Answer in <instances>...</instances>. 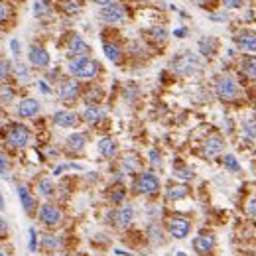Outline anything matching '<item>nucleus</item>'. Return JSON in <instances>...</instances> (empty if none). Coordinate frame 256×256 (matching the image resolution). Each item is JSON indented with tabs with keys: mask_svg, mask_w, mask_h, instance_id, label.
Listing matches in <instances>:
<instances>
[{
	"mask_svg": "<svg viewBox=\"0 0 256 256\" xmlns=\"http://www.w3.org/2000/svg\"><path fill=\"white\" fill-rule=\"evenodd\" d=\"M67 71L77 79H95L99 75V63L87 55L71 57L67 63Z\"/></svg>",
	"mask_w": 256,
	"mask_h": 256,
	"instance_id": "nucleus-1",
	"label": "nucleus"
},
{
	"mask_svg": "<svg viewBox=\"0 0 256 256\" xmlns=\"http://www.w3.org/2000/svg\"><path fill=\"white\" fill-rule=\"evenodd\" d=\"M199 67H201V57L193 51H181L179 55H175L171 59V69L177 75H183V77H189V75L197 73Z\"/></svg>",
	"mask_w": 256,
	"mask_h": 256,
	"instance_id": "nucleus-2",
	"label": "nucleus"
},
{
	"mask_svg": "<svg viewBox=\"0 0 256 256\" xmlns=\"http://www.w3.org/2000/svg\"><path fill=\"white\" fill-rule=\"evenodd\" d=\"M217 95L223 101H237L241 95V87L237 83V79L233 77H221L217 83Z\"/></svg>",
	"mask_w": 256,
	"mask_h": 256,
	"instance_id": "nucleus-3",
	"label": "nucleus"
},
{
	"mask_svg": "<svg viewBox=\"0 0 256 256\" xmlns=\"http://www.w3.org/2000/svg\"><path fill=\"white\" fill-rule=\"evenodd\" d=\"M6 142L14 148H24L30 142V130L24 124H12L6 132Z\"/></svg>",
	"mask_w": 256,
	"mask_h": 256,
	"instance_id": "nucleus-4",
	"label": "nucleus"
},
{
	"mask_svg": "<svg viewBox=\"0 0 256 256\" xmlns=\"http://www.w3.org/2000/svg\"><path fill=\"white\" fill-rule=\"evenodd\" d=\"M101 20L106 24H120L126 20V8L120 2H112L108 6H102L101 10Z\"/></svg>",
	"mask_w": 256,
	"mask_h": 256,
	"instance_id": "nucleus-5",
	"label": "nucleus"
},
{
	"mask_svg": "<svg viewBox=\"0 0 256 256\" xmlns=\"http://www.w3.org/2000/svg\"><path fill=\"white\" fill-rule=\"evenodd\" d=\"M136 191L144 195H154L160 191V179L154 175L152 171H144L136 179Z\"/></svg>",
	"mask_w": 256,
	"mask_h": 256,
	"instance_id": "nucleus-6",
	"label": "nucleus"
},
{
	"mask_svg": "<svg viewBox=\"0 0 256 256\" xmlns=\"http://www.w3.org/2000/svg\"><path fill=\"white\" fill-rule=\"evenodd\" d=\"M28 59L36 69H48L51 63L50 51L46 50L44 46H32L28 50Z\"/></svg>",
	"mask_w": 256,
	"mask_h": 256,
	"instance_id": "nucleus-7",
	"label": "nucleus"
},
{
	"mask_svg": "<svg viewBox=\"0 0 256 256\" xmlns=\"http://www.w3.org/2000/svg\"><path fill=\"white\" fill-rule=\"evenodd\" d=\"M168 231L173 239H185L191 231V223L185 217H171L168 221Z\"/></svg>",
	"mask_w": 256,
	"mask_h": 256,
	"instance_id": "nucleus-8",
	"label": "nucleus"
},
{
	"mask_svg": "<svg viewBox=\"0 0 256 256\" xmlns=\"http://www.w3.org/2000/svg\"><path fill=\"white\" fill-rule=\"evenodd\" d=\"M235 44H237L239 50L249 51V53H256V34L251 32V30H241L235 36Z\"/></svg>",
	"mask_w": 256,
	"mask_h": 256,
	"instance_id": "nucleus-9",
	"label": "nucleus"
},
{
	"mask_svg": "<svg viewBox=\"0 0 256 256\" xmlns=\"http://www.w3.org/2000/svg\"><path fill=\"white\" fill-rule=\"evenodd\" d=\"M61 211L55 207V205L51 203H44L40 207V219L48 225V227H55V225H59L61 223Z\"/></svg>",
	"mask_w": 256,
	"mask_h": 256,
	"instance_id": "nucleus-10",
	"label": "nucleus"
},
{
	"mask_svg": "<svg viewBox=\"0 0 256 256\" xmlns=\"http://www.w3.org/2000/svg\"><path fill=\"white\" fill-rule=\"evenodd\" d=\"M67 53L69 57H81V55H87L89 53V44L79 36V34H73L69 44H67Z\"/></svg>",
	"mask_w": 256,
	"mask_h": 256,
	"instance_id": "nucleus-11",
	"label": "nucleus"
},
{
	"mask_svg": "<svg viewBox=\"0 0 256 256\" xmlns=\"http://www.w3.org/2000/svg\"><path fill=\"white\" fill-rule=\"evenodd\" d=\"M53 122L59 126V128H75L77 126V114L71 112V110H55L53 112Z\"/></svg>",
	"mask_w": 256,
	"mask_h": 256,
	"instance_id": "nucleus-12",
	"label": "nucleus"
},
{
	"mask_svg": "<svg viewBox=\"0 0 256 256\" xmlns=\"http://www.w3.org/2000/svg\"><path fill=\"white\" fill-rule=\"evenodd\" d=\"M223 148H225L223 138L217 136V134H213L211 138H207V142L203 144V156L207 160H213V158H217L219 154L223 152Z\"/></svg>",
	"mask_w": 256,
	"mask_h": 256,
	"instance_id": "nucleus-13",
	"label": "nucleus"
},
{
	"mask_svg": "<svg viewBox=\"0 0 256 256\" xmlns=\"http://www.w3.org/2000/svg\"><path fill=\"white\" fill-rule=\"evenodd\" d=\"M79 97V83L75 79H65L59 87V99L61 101H75Z\"/></svg>",
	"mask_w": 256,
	"mask_h": 256,
	"instance_id": "nucleus-14",
	"label": "nucleus"
},
{
	"mask_svg": "<svg viewBox=\"0 0 256 256\" xmlns=\"http://www.w3.org/2000/svg\"><path fill=\"white\" fill-rule=\"evenodd\" d=\"M40 112V102L36 99H22L18 102V116L20 118H34Z\"/></svg>",
	"mask_w": 256,
	"mask_h": 256,
	"instance_id": "nucleus-15",
	"label": "nucleus"
},
{
	"mask_svg": "<svg viewBox=\"0 0 256 256\" xmlns=\"http://www.w3.org/2000/svg\"><path fill=\"white\" fill-rule=\"evenodd\" d=\"M132 217H134V209L124 205L120 209H116L114 213H110V219H114V225L116 227H128L132 223Z\"/></svg>",
	"mask_w": 256,
	"mask_h": 256,
	"instance_id": "nucleus-16",
	"label": "nucleus"
},
{
	"mask_svg": "<svg viewBox=\"0 0 256 256\" xmlns=\"http://www.w3.org/2000/svg\"><path fill=\"white\" fill-rule=\"evenodd\" d=\"M213 247H215V237H211V235H199L193 239V249L197 255H209L213 251Z\"/></svg>",
	"mask_w": 256,
	"mask_h": 256,
	"instance_id": "nucleus-17",
	"label": "nucleus"
},
{
	"mask_svg": "<svg viewBox=\"0 0 256 256\" xmlns=\"http://www.w3.org/2000/svg\"><path fill=\"white\" fill-rule=\"evenodd\" d=\"M102 51L106 55L108 61H112L114 65H118L122 61V48L114 42H102Z\"/></svg>",
	"mask_w": 256,
	"mask_h": 256,
	"instance_id": "nucleus-18",
	"label": "nucleus"
},
{
	"mask_svg": "<svg viewBox=\"0 0 256 256\" xmlns=\"http://www.w3.org/2000/svg\"><path fill=\"white\" fill-rule=\"evenodd\" d=\"M85 146H87V136L81 134V132H75V134H71V136L67 138V150H69V152L79 154L85 150Z\"/></svg>",
	"mask_w": 256,
	"mask_h": 256,
	"instance_id": "nucleus-19",
	"label": "nucleus"
},
{
	"mask_svg": "<svg viewBox=\"0 0 256 256\" xmlns=\"http://www.w3.org/2000/svg\"><path fill=\"white\" fill-rule=\"evenodd\" d=\"M18 197H20V203L24 207V211L30 215L34 213V207H36V201H34V195L30 193V189L26 185H18Z\"/></svg>",
	"mask_w": 256,
	"mask_h": 256,
	"instance_id": "nucleus-20",
	"label": "nucleus"
},
{
	"mask_svg": "<svg viewBox=\"0 0 256 256\" xmlns=\"http://www.w3.org/2000/svg\"><path fill=\"white\" fill-rule=\"evenodd\" d=\"M197 46H199L201 55H205V57H211V55L217 51V48H219V42H217L215 38H211V36H203V38H199Z\"/></svg>",
	"mask_w": 256,
	"mask_h": 256,
	"instance_id": "nucleus-21",
	"label": "nucleus"
},
{
	"mask_svg": "<svg viewBox=\"0 0 256 256\" xmlns=\"http://www.w3.org/2000/svg\"><path fill=\"white\" fill-rule=\"evenodd\" d=\"M102 118V108L97 104H87L85 110H83V120L87 124H97Z\"/></svg>",
	"mask_w": 256,
	"mask_h": 256,
	"instance_id": "nucleus-22",
	"label": "nucleus"
},
{
	"mask_svg": "<svg viewBox=\"0 0 256 256\" xmlns=\"http://www.w3.org/2000/svg\"><path fill=\"white\" fill-rule=\"evenodd\" d=\"M97 150H99L102 158H112L116 154V142L112 138H101L97 142Z\"/></svg>",
	"mask_w": 256,
	"mask_h": 256,
	"instance_id": "nucleus-23",
	"label": "nucleus"
},
{
	"mask_svg": "<svg viewBox=\"0 0 256 256\" xmlns=\"http://www.w3.org/2000/svg\"><path fill=\"white\" fill-rule=\"evenodd\" d=\"M241 71L245 77L249 79H256V55H247L243 59V65H241Z\"/></svg>",
	"mask_w": 256,
	"mask_h": 256,
	"instance_id": "nucleus-24",
	"label": "nucleus"
},
{
	"mask_svg": "<svg viewBox=\"0 0 256 256\" xmlns=\"http://www.w3.org/2000/svg\"><path fill=\"white\" fill-rule=\"evenodd\" d=\"M12 73H14V77H16L20 83H24V85L30 81V69H28L26 63H14Z\"/></svg>",
	"mask_w": 256,
	"mask_h": 256,
	"instance_id": "nucleus-25",
	"label": "nucleus"
},
{
	"mask_svg": "<svg viewBox=\"0 0 256 256\" xmlns=\"http://www.w3.org/2000/svg\"><path fill=\"white\" fill-rule=\"evenodd\" d=\"M34 14L38 18H48L51 14V4L48 0H36L34 2Z\"/></svg>",
	"mask_w": 256,
	"mask_h": 256,
	"instance_id": "nucleus-26",
	"label": "nucleus"
},
{
	"mask_svg": "<svg viewBox=\"0 0 256 256\" xmlns=\"http://www.w3.org/2000/svg\"><path fill=\"white\" fill-rule=\"evenodd\" d=\"M53 189H55V185H53V181H51L50 177L40 179V183H38V193H40L42 197H51V195H53Z\"/></svg>",
	"mask_w": 256,
	"mask_h": 256,
	"instance_id": "nucleus-27",
	"label": "nucleus"
},
{
	"mask_svg": "<svg viewBox=\"0 0 256 256\" xmlns=\"http://www.w3.org/2000/svg\"><path fill=\"white\" fill-rule=\"evenodd\" d=\"M61 10L69 16L77 14L81 10V0H61Z\"/></svg>",
	"mask_w": 256,
	"mask_h": 256,
	"instance_id": "nucleus-28",
	"label": "nucleus"
},
{
	"mask_svg": "<svg viewBox=\"0 0 256 256\" xmlns=\"http://www.w3.org/2000/svg\"><path fill=\"white\" fill-rule=\"evenodd\" d=\"M187 187L185 185H175V187H171V189H168V199H171V201H177V199H183V197H187Z\"/></svg>",
	"mask_w": 256,
	"mask_h": 256,
	"instance_id": "nucleus-29",
	"label": "nucleus"
},
{
	"mask_svg": "<svg viewBox=\"0 0 256 256\" xmlns=\"http://www.w3.org/2000/svg\"><path fill=\"white\" fill-rule=\"evenodd\" d=\"M122 168H124L128 173H134V171H138L140 162H138L136 156H126V158H122Z\"/></svg>",
	"mask_w": 256,
	"mask_h": 256,
	"instance_id": "nucleus-30",
	"label": "nucleus"
},
{
	"mask_svg": "<svg viewBox=\"0 0 256 256\" xmlns=\"http://www.w3.org/2000/svg\"><path fill=\"white\" fill-rule=\"evenodd\" d=\"M223 162H225V168H227L229 171H233V173H239V171L243 170V168H241V164H239V160H237L233 154H227Z\"/></svg>",
	"mask_w": 256,
	"mask_h": 256,
	"instance_id": "nucleus-31",
	"label": "nucleus"
},
{
	"mask_svg": "<svg viewBox=\"0 0 256 256\" xmlns=\"http://www.w3.org/2000/svg\"><path fill=\"white\" fill-rule=\"evenodd\" d=\"M12 101H14V89L8 87V85H2L0 87V102L2 104H10Z\"/></svg>",
	"mask_w": 256,
	"mask_h": 256,
	"instance_id": "nucleus-32",
	"label": "nucleus"
},
{
	"mask_svg": "<svg viewBox=\"0 0 256 256\" xmlns=\"http://www.w3.org/2000/svg\"><path fill=\"white\" fill-rule=\"evenodd\" d=\"M12 61L10 59H0V83L8 79V75L12 73Z\"/></svg>",
	"mask_w": 256,
	"mask_h": 256,
	"instance_id": "nucleus-33",
	"label": "nucleus"
},
{
	"mask_svg": "<svg viewBox=\"0 0 256 256\" xmlns=\"http://www.w3.org/2000/svg\"><path fill=\"white\" fill-rule=\"evenodd\" d=\"M243 132L249 138H256V118H249L243 122Z\"/></svg>",
	"mask_w": 256,
	"mask_h": 256,
	"instance_id": "nucleus-34",
	"label": "nucleus"
},
{
	"mask_svg": "<svg viewBox=\"0 0 256 256\" xmlns=\"http://www.w3.org/2000/svg\"><path fill=\"white\" fill-rule=\"evenodd\" d=\"M175 177L189 181V179L195 177V173H193V170H189V168H175Z\"/></svg>",
	"mask_w": 256,
	"mask_h": 256,
	"instance_id": "nucleus-35",
	"label": "nucleus"
},
{
	"mask_svg": "<svg viewBox=\"0 0 256 256\" xmlns=\"http://www.w3.org/2000/svg\"><path fill=\"white\" fill-rule=\"evenodd\" d=\"M42 245H44L46 249H59V247H61V241H59L57 237H53V235H46L44 241H42Z\"/></svg>",
	"mask_w": 256,
	"mask_h": 256,
	"instance_id": "nucleus-36",
	"label": "nucleus"
},
{
	"mask_svg": "<svg viewBox=\"0 0 256 256\" xmlns=\"http://www.w3.org/2000/svg\"><path fill=\"white\" fill-rule=\"evenodd\" d=\"M10 16H12V8H10V4H8V2H4V0H0V24H2V22H6Z\"/></svg>",
	"mask_w": 256,
	"mask_h": 256,
	"instance_id": "nucleus-37",
	"label": "nucleus"
},
{
	"mask_svg": "<svg viewBox=\"0 0 256 256\" xmlns=\"http://www.w3.org/2000/svg\"><path fill=\"white\" fill-rule=\"evenodd\" d=\"M110 201H112V203H122V201H124V189H122V187H116V189H112V191H110Z\"/></svg>",
	"mask_w": 256,
	"mask_h": 256,
	"instance_id": "nucleus-38",
	"label": "nucleus"
},
{
	"mask_svg": "<svg viewBox=\"0 0 256 256\" xmlns=\"http://www.w3.org/2000/svg\"><path fill=\"white\" fill-rule=\"evenodd\" d=\"M150 36H152L154 40H158V42H164L168 38V32L164 28H152L150 30Z\"/></svg>",
	"mask_w": 256,
	"mask_h": 256,
	"instance_id": "nucleus-39",
	"label": "nucleus"
},
{
	"mask_svg": "<svg viewBox=\"0 0 256 256\" xmlns=\"http://www.w3.org/2000/svg\"><path fill=\"white\" fill-rule=\"evenodd\" d=\"M85 99H87V102H89V104H95V102L101 99V89H93V91H89Z\"/></svg>",
	"mask_w": 256,
	"mask_h": 256,
	"instance_id": "nucleus-40",
	"label": "nucleus"
},
{
	"mask_svg": "<svg viewBox=\"0 0 256 256\" xmlns=\"http://www.w3.org/2000/svg\"><path fill=\"white\" fill-rule=\"evenodd\" d=\"M223 4H225V8H229V10H237V8H241V6L245 4V0H223Z\"/></svg>",
	"mask_w": 256,
	"mask_h": 256,
	"instance_id": "nucleus-41",
	"label": "nucleus"
},
{
	"mask_svg": "<svg viewBox=\"0 0 256 256\" xmlns=\"http://www.w3.org/2000/svg\"><path fill=\"white\" fill-rule=\"evenodd\" d=\"M36 247H38V237H36V229H34V227H30V251L34 253V251H36Z\"/></svg>",
	"mask_w": 256,
	"mask_h": 256,
	"instance_id": "nucleus-42",
	"label": "nucleus"
},
{
	"mask_svg": "<svg viewBox=\"0 0 256 256\" xmlns=\"http://www.w3.org/2000/svg\"><path fill=\"white\" fill-rule=\"evenodd\" d=\"M0 175L6 179L10 173H8V162H6V158L4 156H0Z\"/></svg>",
	"mask_w": 256,
	"mask_h": 256,
	"instance_id": "nucleus-43",
	"label": "nucleus"
},
{
	"mask_svg": "<svg viewBox=\"0 0 256 256\" xmlns=\"http://www.w3.org/2000/svg\"><path fill=\"white\" fill-rule=\"evenodd\" d=\"M247 211H249V215H251V217H256V197L249 201V205H247Z\"/></svg>",
	"mask_w": 256,
	"mask_h": 256,
	"instance_id": "nucleus-44",
	"label": "nucleus"
},
{
	"mask_svg": "<svg viewBox=\"0 0 256 256\" xmlns=\"http://www.w3.org/2000/svg\"><path fill=\"white\" fill-rule=\"evenodd\" d=\"M150 162L154 166H160V152L158 150H150Z\"/></svg>",
	"mask_w": 256,
	"mask_h": 256,
	"instance_id": "nucleus-45",
	"label": "nucleus"
},
{
	"mask_svg": "<svg viewBox=\"0 0 256 256\" xmlns=\"http://www.w3.org/2000/svg\"><path fill=\"white\" fill-rule=\"evenodd\" d=\"M38 87H40V91H42L44 95H51V89L46 85V81H38Z\"/></svg>",
	"mask_w": 256,
	"mask_h": 256,
	"instance_id": "nucleus-46",
	"label": "nucleus"
},
{
	"mask_svg": "<svg viewBox=\"0 0 256 256\" xmlns=\"http://www.w3.org/2000/svg\"><path fill=\"white\" fill-rule=\"evenodd\" d=\"M10 50H12L14 55H18V53H20V42H18V40H12V42H10Z\"/></svg>",
	"mask_w": 256,
	"mask_h": 256,
	"instance_id": "nucleus-47",
	"label": "nucleus"
},
{
	"mask_svg": "<svg viewBox=\"0 0 256 256\" xmlns=\"http://www.w3.org/2000/svg\"><path fill=\"white\" fill-rule=\"evenodd\" d=\"M6 231H8V223H6V219L0 215V237L6 235Z\"/></svg>",
	"mask_w": 256,
	"mask_h": 256,
	"instance_id": "nucleus-48",
	"label": "nucleus"
},
{
	"mask_svg": "<svg viewBox=\"0 0 256 256\" xmlns=\"http://www.w3.org/2000/svg\"><path fill=\"white\" fill-rule=\"evenodd\" d=\"M173 36H175V38H185V36H187V30H185V28H177V30L173 32Z\"/></svg>",
	"mask_w": 256,
	"mask_h": 256,
	"instance_id": "nucleus-49",
	"label": "nucleus"
},
{
	"mask_svg": "<svg viewBox=\"0 0 256 256\" xmlns=\"http://www.w3.org/2000/svg\"><path fill=\"white\" fill-rule=\"evenodd\" d=\"M95 4H99V6H108V4H112L114 0H93Z\"/></svg>",
	"mask_w": 256,
	"mask_h": 256,
	"instance_id": "nucleus-50",
	"label": "nucleus"
},
{
	"mask_svg": "<svg viewBox=\"0 0 256 256\" xmlns=\"http://www.w3.org/2000/svg\"><path fill=\"white\" fill-rule=\"evenodd\" d=\"M4 207V197H2V193H0V209Z\"/></svg>",
	"mask_w": 256,
	"mask_h": 256,
	"instance_id": "nucleus-51",
	"label": "nucleus"
},
{
	"mask_svg": "<svg viewBox=\"0 0 256 256\" xmlns=\"http://www.w3.org/2000/svg\"><path fill=\"white\" fill-rule=\"evenodd\" d=\"M0 256H6V255H4V253H2V251H0Z\"/></svg>",
	"mask_w": 256,
	"mask_h": 256,
	"instance_id": "nucleus-52",
	"label": "nucleus"
},
{
	"mask_svg": "<svg viewBox=\"0 0 256 256\" xmlns=\"http://www.w3.org/2000/svg\"><path fill=\"white\" fill-rule=\"evenodd\" d=\"M57 256H67V255H57Z\"/></svg>",
	"mask_w": 256,
	"mask_h": 256,
	"instance_id": "nucleus-53",
	"label": "nucleus"
}]
</instances>
